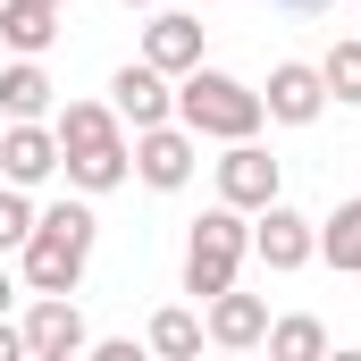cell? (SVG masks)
<instances>
[{
	"mask_svg": "<svg viewBox=\"0 0 361 361\" xmlns=\"http://www.w3.org/2000/svg\"><path fill=\"white\" fill-rule=\"evenodd\" d=\"M92 244H101L92 202H51V210H34V235L17 244V261H25V294H76L85 269H92Z\"/></svg>",
	"mask_w": 361,
	"mask_h": 361,
	"instance_id": "1",
	"label": "cell"
},
{
	"mask_svg": "<svg viewBox=\"0 0 361 361\" xmlns=\"http://www.w3.org/2000/svg\"><path fill=\"white\" fill-rule=\"evenodd\" d=\"M261 92L235 85L227 68H185L177 76V126L193 135H210V143H244V135H261Z\"/></svg>",
	"mask_w": 361,
	"mask_h": 361,
	"instance_id": "2",
	"label": "cell"
},
{
	"mask_svg": "<svg viewBox=\"0 0 361 361\" xmlns=\"http://www.w3.org/2000/svg\"><path fill=\"white\" fill-rule=\"evenodd\" d=\"M244 252H252V210H235V202H219V210H202L193 227H185V294H227L235 269H244Z\"/></svg>",
	"mask_w": 361,
	"mask_h": 361,
	"instance_id": "3",
	"label": "cell"
},
{
	"mask_svg": "<svg viewBox=\"0 0 361 361\" xmlns=\"http://www.w3.org/2000/svg\"><path fill=\"white\" fill-rule=\"evenodd\" d=\"M202 169V135L177 126V118H160V126H135V177L152 185V193H185Z\"/></svg>",
	"mask_w": 361,
	"mask_h": 361,
	"instance_id": "4",
	"label": "cell"
},
{
	"mask_svg": "<svg viewBox=\"0 0 361 361\" xmlns=\"http://www.w3.org/2000/svg\"><path fill=\"white\" fill-rule=\"evenodd\" d=\"M252 252H261L277 277L311 269V261H319V219H302V210H286V202H261V210H252Z\"/></svg>",
	"mask_w": 361,
	"mask_h": 361,
	"instance_id": "5",
	"label": "cell"
},
{
	"mask_svg": "<svg viewBox=\"0 0 361 361\" xmlns=\"http://www.w3.org/2000/svg\"><path fill=\"white\" fill-rule=\"evenodd\" d=\"M277 185H286V160H277L261 135L227 143V160H219V202H235V210H261V202H277Z\"/></svg>",
	"mask_w": 361,
	"mask_h": 361,
	"instance_id": "6",
	"label": "cell"
},
{
	"mask_svg": "<svg viewBox=\"0 0 361 361\" xmlns=\"http://www.w3.org/2000/svg\"><path fill=\"white\" fill-rule=\"evenodd\" d=\"M25 353H34V361L92 353V328H85V311H76L68 294H34V311H25Z\"/></svg>",
	"mask_w": 361,
	"mask_h": 361,
	"instance_id": "7",
	"label": "cell"
},
{
	"mask_svg": "<svg viewBox=\"0 0 361 361\" xmlns=\"http://www.w3.org/2000/svg\"><path fill=\"white\" fill-rule=\"evenodd\" d=\"M261 109H269L277 126H319V109H328V76H319L311 59H277Z\"/></svg>",
	"mask_w": 361,
	"mask_h": 361,
	"instance_id": "8",
	"label": "cell"
},
{
	"mask_svg": "<svg viewBox=\"0 0 361 361\" xmlns=\"http://www.w3.org/2000/svg\"><path fill=\"white\" fill-rule=\"evenodd\" d=\"M59 177V135L42 126V118H8V135H0V185H34Z\"/></svg>",
	"mask_w": 361,
	"mask_h": 361,
	"instance_id": "9",
	"label": "cell"
},
{
	"mask_svg": "<svg viewBox=\"0 0 361 361\" xmlns=\"http://www.w3.org/2000/svg\"><path fill=\"white\" fill-rule=\"evenodd\" d=\"M109 109H118L126 126H160V118H177V85H169L152 59H135V68L109 76Z\"/></svg>",
	"mask_w": 361,
	"mask_h": 361,
	"instance_id": "10",
	"label": "cell"
},
{
	"mask_svg": "<svg viewBox=\"0 0 361 361\" xmlns=\"http://www.w3.org/2000/svg\"><path fill=\"white\" fill-rule=\"evenodd\" d=\"M202 336H210L219 353H252V345L269 336V302L227 286V294H210V319H202Z\"/></svg>",
	"mask_w": 361,
	"mask_h": 361,
	"instance_id": "11",
	"label": "cell"
},
{
	"mask_svg": "<svg viewBox=\"0 0 361 361\" xmlns=\"http://www.w3.org/2000/svg\"><path fill=\"white\" fill-rule=\"evenodd\" d=\"M143 59H152L160 76L202 68V17H193V8H160V17L143 25Z\"/></svg>",
	"mask_w": 361,
	"mask_h": 361,
	"instance_id": "12",
	"label": "cell"
},
{
	"mask_svg": "<svg viewBox=\"0 0 361 361\" xmlns=\"http://www.w3.org/2000/svg\"><path fill=\"white\" fill-rule=\"evenodd\" d=\"M59 169H68L76 193H118V185L135 177V143L109 135V143H85V152H59Z\"/></svg>",
	"mask_w": 361,
	"mask_h": 361,
	"instance_id": "13",
	"label": "cell"
},
{
	"mask_svg": "<svg viewBox=\"0 0 361 361\" xmlns=\"http://www.w3.org/2000/svg\"><path fill=\"white\" fill-rule=\"evenodd\" d=\"M59 17H68V8H51V0H0V42H8L17 59H42V51L59 42Z\"/></svg>",
	"mask_w": 361,
	"mask_h": 361,
	"instance_id": "14",
	"label": "cell"
},
{
	"mask_svg": "<svg viewBox=\"0 0 361 361\" xmlns=\"http://www.w3.org/2000/svg\"><path fill=\"white\" fill-rule=\"evenodd\" d=\"M51 135H59V152H85V143L126 135V118H118L109 101H59V109H51Z\"/></svg>",
	"mask_w": 361,
	"mask_h": 361,
	"instance_id": "15",
	"label": "cell"
},
{
	"mask_svg": "<svg viewBox=\"0 0 361 361\" xmlns=\"http://www.w3.org/2000/svg\"><path fill=\"white\" fill-rule=\"evenodd\" d=\"M0 109H8V118H51V76H42V59L0 68Z\"/></svg>",
	"mask_w": 361,
	"mask_h": 361,
	"instance_id": "16",
	"label": "cell"
},
{
	"mask_svg": "<svg viewBox=\"0 0 361 361\" xmlns=\"http://www.w3.org/2000/svg\"><path fill=\"white\" fill-rule=\"evenodd\" d=\"M319 261L328 269H361V193L336 202V219H319Z\"/></svg>",
	"mask_w": 361,
	"mask_h": 361,
	"instance_id": "17",
	"label": "cell"
},
{
	"mask_svg": "<svg viewBox=\"0 0 361 361\" xmlns=\"http://www.w3.org/2000/svg\"><path fill=\"white\" fill-rule=\"evenodd\" d=\"M277 361H319L328 353V328L311 319V311H294V319H269V336H261Z\"/></svg>",
	"mask_w": 361,
	"mask_h": 361,
	"instance_id": "18",
	"label": "cell"
},
{
	"mask_svg": "<svg viewBox=\"0 0 361 361\" xmlns=\"http://www.w3.org/2000/svg\"><path fill=\"white\" fill-rule=\"evenodd\" d=\"M152 353H160V361H193V353H202V319H193L185 302L152 311Z\"/></svg>",
	"mask_w": 361,
	"mask_h": 361,
	"instance_id": "19",
	"label": "cell"
},
{
	"mask_svg": "<svg viewBox=\"0 0 361 361\" xmlns=\"http://www.w3.org/2000/svg\"><path fill=\"white\" fill-rule=\"evenodd\" d=\"M319 76H328V101H353V109H361V34H345V42H328Z\"/></svg>",
	"mask_w": 361,
	"mask_h": 361,
	"instance_id": "20",
	"label": "cell"
},
{
	"mask_svg": "<svg viewBox=\"0 0 361 361\" xmlns=\"http://www.w3.org/2000/svg\"><path fill=\"white\" fill-rule=\"evenodd\" d=\"M34 235V202H25V185H0V252H17Z\"/></svg>",
	"mask_w": 361,
	"mask_h": 361,
	"instance_id": "21",
	"label": "cell"
},
{
	"mask_svg": "<svg viewBox=\"0 0 361 361\" xmlns=\"http://www.w3.org/2000/svg\"><path fill=\"white\" fill-rule=\"evenodd\" d=\"M0 361H25V328H8V319H0Z\"/></svg>",
	"mask_w": 361,
	"mask_h": 361,
	"instance_id": "22",
	"label": "cell"
},
{
	"mask_svg": "<svg viewBox=\"0 0 361 361\" xmlns=\"http://www.w3.org/2000/svg\"><path fill=\"white\" fill-rule=\"evenodd\" d=\"M8 302H17V277H8V269H0V319H8Z\"/></svg>",
	"mask_w": 361,
	"mask_h": 361,
	"instance_id": "23",
	"label": "cell"
},
{
	"mask_svg": "<svg viewBox=\"0 0 361 361\" xmlns=\"http://www.w3.org/2000/svg\"><path fill=\"white\" fill-rule=\"evenodd\" d=\"M269 8H328V0H269Z\"/></svg>",
	"mask_w": 361,
	"mask_h": 361,
	"instance_id": "24",
	"label": "cell"
},
{
	"mask_svg": "<svg viewBox=\"0 0 361 361\" xmlns=\"http://www.w3.org/2000/svg\"><path fill=\"white\" fill-rule=\"evenodd\" d=\"M118 8H152V0H118Z\"/></svg>",
	"mask_w": 361,
	"mask_h": 361,
	"instance_id": "25",
	"label": "cell"
},
{
	"mask_svg": "<svg viewBox=\"0 0 361 361\" xmlns=\"http://www.w3.org/2000/svg\"><path fill=\"white\" fill-rule=\"evenodd\" d=\"M51 8H68V0H51Z\"/></svg>",
	"mask_w": 361,
	"mask_h": 361,
	"instance_id": "26",
	"label": "cell"
},
{
	"mask_svg": "<svg viewBox=\"0 0 361 361\" xmlns=\"http://www.w3.org/2000/svg\"><path fill=\"white\" fill-rule=\"evenodd\" d=\"M193 8H202V0H193Z\"/></svg>",
	"mask_w": 361,
	"mask_h": 361,
	"instance_id": "27",
	"label": "cell"
}]
</instances>
